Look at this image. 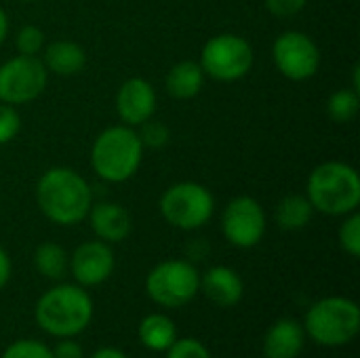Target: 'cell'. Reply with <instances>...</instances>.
Wrapping results in <instances>:
<instances>
[{
    "label": "cell",
    "instance_id": "obj_1",
    "mask_svg": "<svg viewBox=\"0 0 360 358\" xmlns=\"http://www.w3.org/2000/svg\"><path fill=\"white\" fill-rule=\"evenodd\" d=\"M38 209L59 226L80 224L93 205V194L84 177L68 167L49 169L36 186Z\"/></svg>",
    "mask_w": 360,
    "mask_h": 358
},
{
    "label": "cell",
    "instance_id": "obj_2",
    "mask_svg": "<svg viewBox=\"0 0 360 358\" xmlns=\"http://www.w3.org/2000/svg\"><path fill=\"white\" fill-rule=\"evenodd\" d=\"M93 319V302L82 287L57 285L36 304V323L55 338L82 333Z\"/></svg>",
    "mask_w": 360,
    "mask_h": 358
},
{
    "label": "cell",
    "instance_id": "obj_3",
    "mask_svg": "<svg viewBox=\"0 0 360 358\" xmlns=\"http://www.w3.org/2000/svg\"><path fill=\"white\" fill-rule=\"evenodd\" d=\"M306 190L310 205L327 215H348L360 205V177L346 162L319 165L310 173Z\"/></svg>",
    "mask_w": 360,
    "mask_h": 358
},
{
    "label": "cell",
    "instance_id": "obj_4",
    "mask_svg": "<svg viewBox=\"0 0 360 358\" xmlns=\"http://www.w3.org/2000/svg\"><path fill=\"white\" fill-rule=\"evenodd\" d=\"M143 146L131 127H110L93 143L91 165L95 173L112 184L131 179L141 165Z\"/></svg>",
    "mask_w": 360,
    "mask_h": 358
},
{
    "label": "cell",
    "instance_id": "obj_5",
    "mask_svg": "<svg viewBox=\"0 0 360 358\" xmlns=\"http://www.w3.org/2000/svg\"><path fill=\"white\" fill-rule=\"evenodd\" d=\"M360 308L346 298H325L306 314L304 331L323 346H344L356 338Z\"/></svg>",
    "mask_w": 360,
    "mask_h": 358
},
{
    "label": "cell",
    "instance_id": "obj_6",
    "mask_svg": "<svg viewBox=\"0 0 360 358\" xmlns=\"http://www.w3.org/2000/svg\"><path fill=\"white\" fill-rule=\"evenodd\" d=\"M215 209L211 192L194 181L171 186L160 198L162 217L179 230H196L205 226Z\"/></svg>",
    "mask_w": 360,
    "mask_h": 358
},
{
    "label": "cell",
    "instance_id": "obj_7",
    "mask_svg": "<svg viewBox=\"0 0 360 358\" xmlns=\"http://www.w3.org/2000/svg\"><path fill=\"white\" fill-rule=\"evenodd\" d=\"M148 295L165 306V308H179L194 300L200 289V274L198 270L184 260H169L158 264L146 279Z\"/></svg>",
    "mask_w": 360,
    "mask_h": 358
},
{
    "label": "cell",
    "instance_id": "obj_8",
    "mask_svg": "<svg viewBox=\"0 0 360 358\" xmlns=\"http://www.w3.org/2000/svg\"><path fill=\"white\" fill-rule=\"evenodd\" d=\"M253 65L251 44L236 34H219L211 38L200 53V68L215 80L232 82L243 78Z\"/></svg>",
    "mask_w": 360,
    "mask_h": 358
},
{
    "label": "cell",
    "instance_id": "obj_9",
    "mask_svg": "<svg viewBox=\"0 0 360 358\" xmlns=\"http://www.w3.org/2000/svg\"><path fill=\"white\" fill-rule=\"evenodd\" d=\"M46 68L36 55H17L0 65V101L8 106L30 103L46 87Z\"/></svg>",
    "mask_w": 360,
    "mask_h": 358
},
{
    "label": "cell",
    "instance_id": "obj_10",
    "mask_svg": "<svg viewBox=\"0 0 360 358\" xmlns=\"http://www.w3.org/2000/svg\"><path fill=\"white\" fill-rule=\"evenodd\" d=\"M272 57L283 76L289 80H308L319 72L321 51L304 32H285L272 46Z\"/></svg>",
    "mask_w": 360,
    "mask_h": 358
},
{
    "label": "cell",
    "instance_id": "obj_11",
    "mask_svg": "<svg viewBox=\"0 0 360 358\" xmlns=\"http://www.w3.org/2000/svg\"><path fill=\"white\" fill-rule=\"evenodd\" d=\"M224 236L240 249L255 247L266 232V213L262 205L251 196H236L221 217Z\"/></svg>",
    "mask_w": 360,
    "mask_h": 358
},
{
    "label": "cell",
    "instance_id": "obj_12",
    "mask_svg": "<svg viewBox=\"0 0 360 358\" xmlns=\"http://www.w3.org/2000/svg\"><path fill=\"white\" fill-rule=\"evenodd\" d=\"M114 253L108 243L89 241L74 251L70 260V270L80 287H97L110 279V274L114 272Z\"/></svg>",
    "mask_w": 360,
    "mask_h": 358
},
{
    "label": "cell",
    "instance_id": "obj_13",
    "mask_svg": "<svg viewBox=\"0 0 360 358\" xmlns=\"http://www.w3.org/2000/svg\"><path fill=\"white\" fill-rule=\"evenodd\" d=\"M116 110L127 127H139L156 112L154 87L143 78H129L116 95Z\"/></svg>",
    "mask_w": 360,
    "mask_h": 358
},
{
    "label": "cell",
    "instance_id": "obj_14",
    "mask_svg": "<svg viewBox=\"0 0 360 358\" xmlns=\"http://www.w3.org/2000/svg\"><path fill=\"white\" fill-rule=\"evenodd\" d=\"M306 331L297 321L281 319L276 321L264 340V354L266 358H297L304 350Z\"/></svg>",
    "mask_w": 360,
    "mask_h": 358
},
{
    "label": "cell",
    "instance_id": "obj_15",
    "mask_svg": "<svg viewBox=\"0 0 360 358\" xmlns=\"http://www.w3.org/2000/svg\"><path fill=\"white\" fill-rule=\"evenodd\" d=\"M91 228L103 243H120L131 234V217L116 203H99L89 209Z\"/></svg>",
    "mask_w": 360,
    "mask_h": 358
},
{
    "label": "cell",
    "instance_id": "obj_16",
    "mask_svg": "<svg viewBox=\"0 0 360 358\" xmlns=\"http://www.w3.org/2000/svg\"><path fill=\"white\" fill-rule=\"evenodd\" d=\"M200 289L205 291V295L213 304H217L221 308L236 306L243 298V291H245L240 276L232 268H226V266L211 268L200 279Z\"/></svg>",
    "mask_w": 360,
    "mask_h": 358
},
{
    "label": "cell",
    "instance_id": "obj_17",
    "mask_svg": "<svg viewBox=\"0 0 360 358\" xmlns=\"http://www.w3.org/2000/svg\"><path fill=\"white\" fill-rule=\"evenodd\" d=\"M44 68L57 76H74L86 63V53L72 40H55L44 51Z\"/></svg>",
    "mask_w": 360,
    "mask_h": 358
},
{
    "label": "cell",
    "instance_id": "obj_18",
    "mask_svg": "<svg viewBox=\"0 0 360 358\" xmlns=\"http://www.w3.org/2000/svg\"><path fill=\"white\" fill-rule=\"evenodd\" d=\"M205 84V72L196 61H179L167 74V91L175 99H192Z\"/></svg>",
    "mask_w": 360,
    "mask_h": 358
},
{
    "label": "cell",
    "instance_id": "obj_19",
    "mask_svg": "<svg viewBox=\"0 0 360 358\" xmlns=\"http://www.w3.org/2000/svg\"><path fill=\"white\" fill-rule=\"evenodd\" d=\"M175 340H177V327L165 314H150L139 325V342L148 350L154 352L169 350Z\"/></svg>",
    "mask_w": 360,
    "mask_h": 358
},
{
    "label": "cell",
    "instance_id": "obj_20",
    "mask_svg": "<svg viewBox=\"0 0 360 358\" xmlns=\"http://www.w3.org/2000/svg\"><path fill=\"white\" fill-rule=\"evenodd\" d=\"M312 213H314V207L310 205L308 196L289 194L276 205L274 217L283 230H302L310 224Z\"/></svg>",
    "mask_w": 360,
    "mask_h": 358
},
{
    "label": "cell",
    "instance_id": "obj_21",
    "mask_svg": "<svg viewBox=\"0 0 360 358\" xmlns=\"http://www.w3.org/2000/svg\"><path fill=\"white\" fill-rule=\"evenodd\" d=\"M34 266L42 276L51 281H59L65 276L70 268V260L63 247H59L57 243H42L34 253Z\"/></svg>",
    "mask_w": 360,
    "mask_h": 358
},
{
    "label": "cell",
    "instance_id": "obj_22",
    "mask_svg": "<svg viewBox=\"0 0 360 358\" xmlns=\"http://www.w3.org/2000/svg\"><path fill=\"white\" fill-rule=\"evenodd\" d=\"M360 108V95L359 91L354 89H340L335 91L331 97H329V103H327V112L329 116L340 122V124H346L350 120L356 118Z\"/></svg>",
    "mask_w": 360,
    "mask_h": 358
},
{
    "label": "cell",
    "instance_id": "obj_23",
    "mask_svg": "<svg viewBox=\"0 0 360 358\" xmlns=\"http://www.w3.org/2000/svg\"><path fill=\"white\" fill-rule=\"evenodd\" d=\"M2 358H53V350L38 340H19L4 350Z\"/></svg>",
    "mask_w": 360,
    "mask_h": 358
},
{
    "label": "cell",
    "instance_id": "obj_24",
    "mask_svg": "<svg viewBox=\"0 0 360 358\" xmlns=\"http://www.w3.org/2000/svg\"><path fill=\"white\" fill-rule=\"evenodd\" d=\"M340 245L342 249L352 255L359 257L360 255V215L352 211V215L342 224L340 228Z\"/></svg>",
    "mask_w": 360,
    "mask_h": 358
},
{
    "label": "cell",
    "instance_id": "obj_25",
    "mask_svg": "<svg viewBox=\"0 0 360 358\" xmlns=\"http://www.w3.org/2000/svg\"><path fill=\"white\" fill-rule=\"evenodd\" d=\"M44 44V34L40 27L36 25H25L17 32L15 38V46L19 51V55H36Z\"/></svg>",
    "mask_w": 360,
    "mask_h": 358
},
{
    "label": "cell",
    "instance_id": "obj_26",
    "mask_svg": "<svg viewBox=\"0 0 360 358\" xmlns=\"http://www.w3.org/2000/svg\"><path fill=\"white\" fill-rule=\"evenodd\" d=\"M141 131L137 133L141 146H148V148H162L167 141H169V129L167 124H162L160 120H146L143 124H139Z\"/></svg>",
    "mask_w": 360,
    "mask_h": 358
},
{
    "label": "cell",
    "instance_id": "obj_27",
    "mask_svg": "<svg viewBox=\"0 0 360 358\" xmlns=\"http://www.w3.org/2000/svg\"><path fill=\"white\" fill-rule=\"evenodd\" d=\"M167 358H211V352L202 342L186 338V340H175L171 344V348L167 350Z\"/></svg>",
    "mask_w": 360,
    "mask_h": 358
},
{
    "label": "cell",
    "instance_id": "obj_28",
    "mask_svg": "<svg viewBox=\"0 0 360 358\" xmlns=\"http://www.w3.org/2000/svg\"><path fill=\"white\" fill-rule=\"evenodd\" d=\"M19 129H21V118L17 110L8 103H0V146L13 141Z\"/></svg>",
    "mask_w": 360,
    "mask_h": 358
},
{
    "label": "cell",
    "instance_id": "obj_29",
    "mask_svg": "<svg viewBox=\"0 0 360 358\" xmlns=\"http://www.w3.org/2000/svg\"><path fill=\"white\" fill-rule=\"evenodd\" d=\"M308 0H266V8L274 17H293L297 15Z\"/></svg>",
    "mask_w": 360,
    "mask_h": 358
},
{
    "label": "cell",
    "instance_id": "obj_30",
    "mask_svg": "<svg viewBox=\"0 0 360 358\" xmlns=\"http://www.w3.org/2000/svg\"><path fill=\"white\" fill-rule=\"evenodd\" d=\"M53 358H84L82 357V348L80 344H76L74 340L63 338L61 344H57V348L53 350Z\"/></svg>",
    "mask_w": 360,
    "mask_h": 358
},
{
    "label": "cell",
    "instance_id": "obj_31",
    "mask_svg": "<svg viewBox=\"0 0 360 358\" xmlns=\"http://www.w3.org/2000/svg\"><path fill=\"white\" fill-rule=\"evenodd\" d=\"M8 279H11V260L6 251L0 247V289L8 283Z\"/></svg>",
    "mask_w": 360,
    "mask_h": 358
},
{
    "label": "cell",
    "instance_id": "obj_32",
    "mask_svg": "<svg viewBox=\"0 0 360 358\" xmlns=\"http://www.w3.org/2000/svg\"><path fill=\"white\" fill-rule=\"evenodd\" d=\"M91 358H127V354L118 348H99Z\"/></svg>",
    "mask_w": 360,
    "mask_h": 358
},
{
    "label": "cell",
    "instance_id": "obj_33",
    "mask_svg": "<svg viewBox=\"0 0 360 358\" xmlns=\"http://www.w3.org/2000/svg\"><path fill=\"white\" fill-rule=\"evenodd\" d=\"M6 32H8V17H6V13L0 8V44H2V40L6 38Z\"/></svg>",
    "mask_w": 360,
    "mask_h": 358
},
{
    "label": "cell",
    "instance_id": "obj_34",
    "mask_svg": "<svg viewBox=\"0 0 360 358\" xmlns=\"http://www.w3.org/2000/svg\"><path fill=\"white\" fill-rule=\"evenodd\" d=\"M21 2H36V0H21Z\"/></svg>",
    "mask_w": 360,
    "mask_h": 358
}]
</instances>
